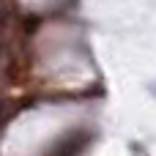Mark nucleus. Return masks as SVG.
Wrapping results in <instances>:
<instances>
[{
  "label": "nucleus",
  "mask_w": 156,
  "mask_h": 156,
  "mask_svg": "<svg viewBox=\"0 0 156 156\" xmlns=\"http://www.w3.org/2000/svg\"><path fill=\"white\" fill-rule=\"evenodd\" d=\"M36 27V19L5 14L0 22V71L11 85H25L30 77V52L27 38Z\"/></svg>",
  "instance_id": "obj_1"
},
{
  "label": "nucleus",
  "mask_w": 156,
  "mask_h": 156,
  "mask_svg": "<svg viewBox=\"0 0 156 156\" xmlns=\"http://www.w3.org/2000/svg\"><path fill=\"white\" fill-rule=\"evenodd\" d=\"M88 143H90V132L77 129V132L60 137V140H58L44 156H80V154H82V148H85Z\"/></svg>",
  "instance_id": "obj_2"
}]
</instances>
